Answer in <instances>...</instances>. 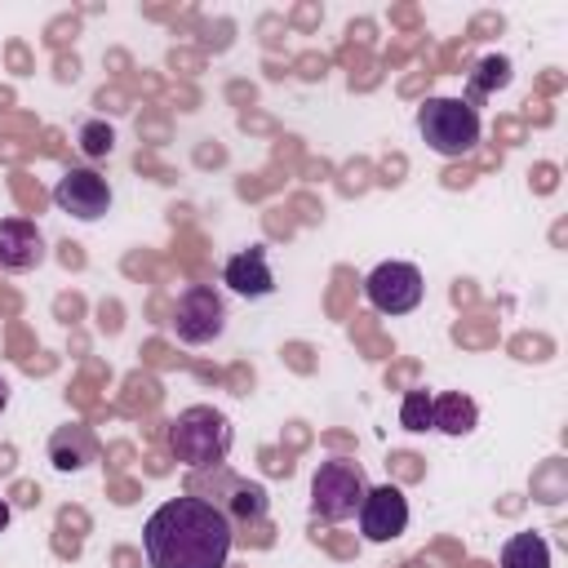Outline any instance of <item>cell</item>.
<instances>
[{
	"mask_svg": "<svg viewBox=\"0 0 568 568\" xmlns=\"http://www.w3.org/2000/svg\"><path fill=\"white\" fill-rule=\"evenodd\" d=\"M186 497L209 501L235 532H240V528H257V524H266V510H271L266 488H262L257 479L231 470L226 462H222V466H209V470H191V479H186Z\"/></svg>",
	"mask_w": 568,
	"mask_h": 568,
	"instance_id": "cell-2",
	"label": "cell"
},
{
	"mask_svg": "<svg viewBox=\"0 0 568 568\" xmlns=\"http://www.w3.org/2000/svg\"><path fill=\"white\" fill-rule=\"evenodd\" d=\"M44 235L27 217H4L0 222V271H36L44 262Z\"/></svg>",
	"mask_w": 568,
	"mask_h": 568,
	"instance_id": "cell-11",
	"label": "cell"
},
{
	"mask_svg": "<svg viewBox=\"0 0 568 568\" xmlns=\"http://www.w3.org/2000/svg\"><path fill=\"white\" fill-rule=\"evenodd\" d=\"M355 519H359L364 541H395L408 528V497L395 484L368 488L364 501H359V510H355Z\"/></svg>",
	"mask_w": 568,
	"mask_h": 568,
	"instance_id": "cell-9",
	"label": "cell"
},
{
	"mask_svg": "<svg viewBox=\"0 0 568 568\" xmlns=\"http://www.w3.org/2000/svg\"><path fill=\"white\" fill-rule=\"evenodd\" d=\"M501 568H550V546L541 532H515L501 546Z\"/></svg>",
	"mask_w": 568,
	"mask_h": 568,
	"instance_id": "cell-14",
	"label": "cell"
},
{
	"mask_svg": "<svg viewBox=\"0 0 568 568\" xmlns=\"http://www.w3.org/2000/svg\"><path fill=\"white\" fill-rule=\"evenodd\" d=\"M173 333L186 346H204L213 337L226 333V297L213 284H191L182 288L178 306H173Z\"/></svg>",
	"mask_w": 568,
	"mask_h": 568,
	"instance_id": "cell-7",
	"label": "cell"
},
{
	"mask_svg": "<svg viewBox=\"0 0 568 568\" xmlns=\"http://www.w3.org/2000/svg\"><path fill=\"white\" fill-rule=\"evenodd\" d=\"M417 133L435 155L462 160V155H470L479 146L484 124H479V111L466 106L462 98H426L417 106Z\"/></svg>",
	"mask_w": 568,
	"mask_h": 568,
	"instance_id": "cell-4",
	"label": "cell"
},
{
	"mask_svg": "<svg viewBox=\"0 0 568 568\" xmlns=\"http://www.w3.org/2000/svg\"><path fill=\"white\" fill-rule=\"evenodd\" d=\"M75 146H80L89 160H106V155L115 151V129H111L106 120H84V124L75 129Z\"/></svg>",
	"mask_w": 568,
	"mask_h": 568,
	"instance_id": "cell-16",
	"label": "cell"
},
{
	"mask_svg": "<svg viewBox=\"0 0 568 568\" xmlns=\"http://www.w3.org/2000/svg\"><path fill=\"white\" fill-rule=\"evenodd\" d=\"M4 408H9V386L0 382V413H4Z\"/></svg>",
	"mask_w": 568,
	"mask_h": 568,
	"instance_id": "cell-19",
	"label": "cell"
},
{
	"mask_svg": "<svg viewBox=\"0 0 568 568\" xmlns=\"http://www.w3.org/2000/svg\"><path fill=\"white\" fill-rule=\"evenodd\" d=\"M364 493H368L364 466L351 457H328L311 475V515L324 524H346V519H355Z\"/></svg>",
	"mask_w": 568,
	"mask_h": 568,
	"instance_id": "cell-5",
	"label": "cell"
},
{
	"mask_svg": "<svg viewBox=\"0 0 568 568\" xmlns=\"http://www.w3.org/2000/svg\"><path fill=\"white\" fill-rule=\"evenodd\" d=\"M430 422H435L439 435H453V439H457V435H470V430H475L479 408H475V399L462 395V390L430 395Z\"/></svg>",
	"mask_w": 568,
	"mask_h": 568,
	"instance_id": "cell-13",
	"label": "cell"
},
{
	"mask_svg": "<svg viewBox=\"0 0 568 568\" xmlns=\"http://www.w3.org/2000/svg\"><path fill=\"white\" fill-rule=\"evenodd\" d=\"M9 515H13V510H9V501H0V532L9 528Z\"/></svg>",
	"mask_w": 568,
	"mask_h": 568,
	"instance_id": "cell-18",
	"label": "cell"
},
{
	"mask_svg": "<svg viewBox=\"0 0 568 568\" xmlns=\"http://www.w3.org/2000/svg\"><path fill=\"white\" fill-rule=\"evenodd\" d=\"M222 284H226L231 293L248 297V302L271 297V293H275V275H271L266 248H262V244H248V248L231 253V257H226V266H222Z\"/></svg>",
	"mask_w": 568,
	"mask_h": 568,
	"instance_id": "cell-10",
	"label": "cell"
},
{
	"mask_svg": "<svg viewBox=\"0 0 568 568\" xmlns=\"http://www.w3.org/2000/svg\"><path fill=\"white\" fill-rule=\"evenodd\" d=\"M53 204L75 222H98L111 209V182L98 169H67L53 186Z\"/></svg>",
	"mask_w": 568,
	"mask_h": 568,
	"instance_id": "cell-8",
	"label": "cell"
},
{
	"mask_svg": "<svg viewBox=\"0 0 568 568\" xmlns=\"http://www.w3.org/2000/svg\"><path fill=\"white\" fill-rule=\"evenodd\" d=\"M422 293H426V280L413 262H377L368 275H364V297L373 311L382 315H408L422 306Z\"/></svg>",
	"mask_w": 568,
	"mask_h": 568,
	"instance_id": "cell-6",
	"label": "cell"
},
{
	"mask_svg": "<svg viewBox=\"0 0 568 568\" xmlns=\"http://www.w3.org/2000/svg\"><path fill=\"white\" fill-rule=\"evenodd\" d=\"M510 75H515V71H510V58H497V53H493V58H484V62L470 71V98H462V102H466V106H475V102L493 98L497 89H506V84H510Z\"/></svg>",
	"mask_w": 568,
	"mask_h": 568,
	"instance_id": "cell-15",
	"label": "cell"
},
{
	"mask_svg": "<svg viewBox=\"0 0 568 568\" xmlns=\"http://www.w3.org/2000/svg\"><path fill=\"white\" fill-rule=\"evenodd\" d=\"M235 528L200 497H173L151 510L142 550L151 568H226Z\"/></svg>",
	"mask_w": 568,
	"mask_h": 568,
	"instance_id": "cell-1",
	"label": "cell"
},
{
	"mask_svg": "<svg viewBox=\"0 0 568 568\" xmlns=\"http://www.w3.org/2000/svg\"><path fill=\"white\" fill-rule=\"evenodd\" d=\"M399 426L413 430V435L435 430V422H430V395H426V390H408V395H404V404H399Z\"/></svg>",
	"mask_w": 568,
	"mask_h": 568,
	"instance_id": "cell-17",
	"label": "cell"
},
{
	"mask_svg": "<svg viewBox=\"0 0 568 568\" xmlns=\"http://www.w3.org/2000/svg\"><path fill=\"white\" fill-rule=\"evenodd\" d=\"M164 439H169L173 462H182L186 470H209V466L226 462V453L235 444V430H231L226 413H217L209 404H191L169 422Z\"/></svg>",
	"mask_w": 568,
	"mask_h": 568,
	"instance_id": "cell-3",
	"label": "cell"
},
{
	"mask_svg": "<svg viewBox=\"0 0 568 568\" xmlns=\"http://www.w3.org/2000/svg\"><path fill=\"white\" fill-rule=\"evenodd\" d=\"M98 435L89 430V426H80V422H67V426H58L53 435H49V462H53V470H62V475H75V470H89L93 462H98Z\"/></svg>",
	"mask_w": 568,
	"mask_h": 568,
	"instance_id": "cell-12",
	"label": "cell"
}]
</instances>
